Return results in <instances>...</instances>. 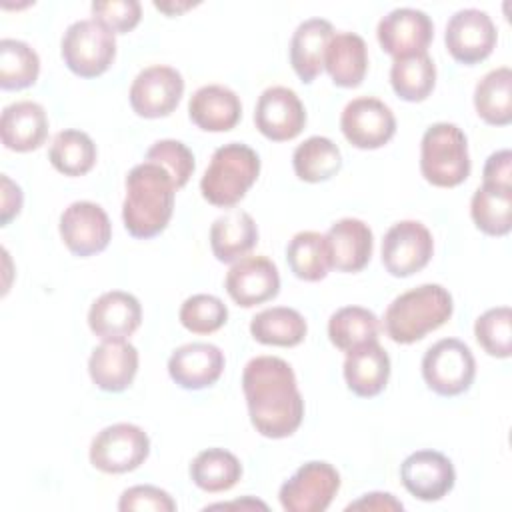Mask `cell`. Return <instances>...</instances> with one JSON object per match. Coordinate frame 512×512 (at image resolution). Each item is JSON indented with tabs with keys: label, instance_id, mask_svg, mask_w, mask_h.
I'll list each match as a JSON object with an SVG mask.
<instances>
[{
	"label": "cell",
	"instance_id": "44",
	"mask_svg": "<svg viewBox=\"0 0 512 512\" xmlns=\"http://www.w3.org/2000/svg\"><path fill=\"white\" fill-rule=\"evenodd\" d=\"M482 184L500 188H512V154L510 150H498L488 156L482 168Z\"/></svg>",
	"mask_w": 512,
	"mask_h": 512
},
{
	"label": "cell",
	"instance_id": "16",
	"mask_svg": "<svg viewBox=\"0 0 512 512\" xmlns=\"http://www.w3.org/2000/svg\"><path fill=\"white\" fill-rule=\"evenodd\" d=\"M254 124L268 140L286 142L302 132L306 110L294 90L286 86H270L258 96Z\"/></svg>",
	"mask_w": 512,
	"mask_h": 512
},
{
	"label": "cell",
	"instance_id": "42",
	"mask_svg": "<svg viewBox=\"0 0 512 512\" xmlns=\"http://www.w3.org/2000/svg\"><path fill=\"white\" fill-rule=\"evenodd\" d=\"M92 20L108 28L112 34H126L134 30L142 18V6L136 0L92 2Z\"/></svg>",
	"mask_w": 512,
	"mask_h": 512
},
{
	"label": "cell",
	"instance_id": "34",
	"mask_svg": "<svg viewBox=\"0 0 512 512\" xmlns=\"http://www.w3.org/2000/svg\"><path fill=\"white\" fill-rule=\"evenodd\" d=\"M286 262L292 274L300 280L318 282L326 278L332 266L324 234L314 230L294 234L286 246Z\"/></svg>",
	"mask_w": 512,
	"mask_h": 512
},
{
	"label": "cell",
	"instance_id": "37",
	"mask_svg": "<svg viewBox=\"0 0 512 512\" xmlns=\"http://www.w3.org/2000/svg\"><path fill=\"white\" fill-rule=\"evenodd\" d=\"M96 144L82 130H62L50 144V164L64 176H84L96 164Z\"/></svg>",
	"mask_w": 512,
	"mask_h": 512
},
{
	"label": "cell",
	"instance_id": "46",
	"mask_svg": "<svg viewBox=\"0 0 512 512\" xmlns=\"http://www.w3.org/2000/svg\"><path fill=\"white\" fill-rule=\"evenodd\" d=\"M22 208V190L18 184H14L6 174H2V216L0 224L8 226L12 218L20 214Z\"/></svg>",
	"mask_w": 512,
	"mask_h": 512
},
{
	"label": "cell",
	"instance_id": "29",
	"mask_svg": "<svg viewBox=\"0 0 512 512\" xmlns=\"http://www.w3.org/2000/svg\"><path fill=\"white\" fill-rule=\"evenodd\" d=\"M308 326L304 316L288 306H272L250 320V334L266 346L292 348L306 338Z\"/></svg>",
	"mask_w": 512,
	"mask_h": 512
},
{
	"label": "cell",
	"instance_id": "41",
	"mask_svg": "<svg viewBox=\"0 0 512 512\" xmlns=\"http://www.w3.org/2000/svg\"><path fill=\"white\" fill-rule=\"evenodd\" d=\"M146 160L156 162L162 168H166L168 174L172 176L176 188L186 186V182L190 180V176L194 174V168H196L194 154L190 152V148L184 142L172 140V138L154 142L146 152Z\"/></svg>",
	"mask_w": 512,
	"mask_h": 512
},
{
	"label": "cell",
	"instance_id": "10",
	"mask_svg": "<svg viewBox=\"0 0 512 512\" xmlns=\"http://www.w3.org/2000/svg\"><path fill=\"white\" fill-rule=\"evenodd\" d=\"M434 254L430 230L418 220H400L388 228L382 240V264L396 278L420 272Z\"/></svg>",
	"mask_w": 512,
	"mask_h": 512
},
{
	"label": "cell",
	"instance_id": "38",
	"mask_svg": "<svg viewBox=\"0 0 512 512\" xmlns=\"http://www.w3.org/2000/svg\"><path fill=\"white\" fill-rule=\"evenodd\" d=\"M40 74V58L22 40H0V88L22 90L32 86Z\"/></svg>",
	"mask_w": 512,
	"mask_h": 512
},
{
	"label": "cell",
	"instance_id": "23",
	"mask_svg": "<svg viewBox=\"0 0 512 512\" xmlns=\"http://www.w3.org/2000/svg\"><path fill=\"white\" fill-rule=\"evenodd\" d=\"M48 136L46 110L32 100L12 102L2 110L0 138L8 150L30 152L40 148Z\"/></svg>",
	"mask_w": 512,
	"mask_h": 512
},
{
	"label": "cell",
	"instance_id": "24",
	"mask_svg": "<svg viewBox=\"0 0 512 512\" xmlns=\"http://www.w3.org/2000/svg\"><path fill=\"white\" fill-rule=\"evenodd\" d=\"M190 120L206 132H228L242 116V104L234 90L222 84L198 88L188 100Z\"/></svg>",
	"mask_w": 512,
	"mask_h": 512
},
{
	"label": "cell",
	"instance_id": "20",
	"mask_svg": "<svg viewBox=\"0 0 512 512\" xmlns=\"http://www.w3.org/2000/svg\"><path fill=\"white\" fill-rule=\"evenodd\" d=\"M140 322L142 306L136 296L124 290L104 292L88 310V326L100 340H126Z\"/></svg>",
	"mask_w": 512,
	"mask_h": 512
},
{
	"label": "cell",
	"instance_id": "13",
	"mask_svg": "<svg viewBox=\"0 0 512 512\" xmlns=\"http://www.w3.org/2000/svg\"><path fill=\"white\" fill-rule=\"evenodd\" d=\"M184 94L182 74L164 64H154L138 72L130 86V106L142 118L170 116Z\"/></svg>",
	"mask_w": 512,
	"mask_h": 512
},
{
	"label": "cell",
	"instance_id": "18",
	"mask_svg": "<svg viewBox=\"0 0 512 512\" xmlns=\"http://www.w3.org/2000/svg\"><path fill=\"white\" fill-rule=\"evenodd\" d=\"M228 296L242 308L272 300L280 292V274L266 256H244L236 260L224 280Z\"/></svg>",
	"mask_w": 512,
	"mask_h": 512
},
{
	"label": "cell",
	"instance_id": "11",
	"mask_svg": "<svg viewBox=\"0 0 512 512\" xmlns=\"http://www.w3.org/2000/svg\"><path fill=\"white\" fill-rule=\"evenodd\" d=\"M496 26L492 18L478 8H464L450 16L444 32L446 50L466 66L486 60L496 46Z\"/></svg>",
	"mask_w": 512,
	"mask_h": 512
},
{
	"label": "cell",
	"instance_id": "35",
	"mask_svg": "<svg viewBox=\"0 0 512 512\" xmlns=\"http://www.w3.org/2000/svg\"><path fill=\"white\" fill-rule=\"evenodd\" d=\"M190 478L204 492H224L242 478V464L224 448H208L192 460Z\"/></svg>",
	"mask_w": 512,
	"mask_h": 512
},
{
	"label": "cell",
	"instance_id": "14",
	"mask_svg": "<svg viewBox=\"0 0 512 512\" xmlns=\"http://www.w3.org/2000/svg\"><path fill=\"white\" fill-rule=\"evenodd\" d=\"M60 236L66 248L80 258L102 252L112 238V224L102 206L78 200L60 214Z\"/></svg>",
	"mask_w": 512,
	"mask_h": 512
},
{
	"label": "cell",
	"instance_id": "43",
	"mask_svg": "<svg viewBox=\"0 0 512 512\" xmlns=\"http://www.w3.org/2000/svg\"><path fill=\"white\" fill-rule=\"evenodd\" d=\"M118 510L122 512H136V510H152V512H174L176 510V502L172 500V496L158 488V486H150V484H138L132 486L128 490L122 492L120 500H118Z\"/></svg>",
	"mask_w": 512,
	"mask_h": 512
},
{
	"label": "cell",
	"instance_id": "1",
	"mask_svg": "<svg viewBox=\"0 0 512 512\" xmlns=\"http://www.w3.org/2000/svg\"><path fill=\"white\" fill-rule=\"evenodd\" d=\"M252 426L264 438L292 436L304 418V400L292 366L278 356H256L242 372Z\"/></svg>",
	"mask_w": 512,
	"mask_h": 512
},
{
	"label": "cell",
	"instance_id": "3",
	"mask_svg": "<svg viewBox=\"0 0 512 512\" xmlns=\"http://www.w3.org/2000/svg\"><path fill=\"white\" fill-rule=\"evenodd\" d=\"M450 292L440 284H422L396 296L384 312V330L396 344H412L438 330L452 316Z\"/></svg>",
	"mask_w": 512,
	"mask_h": 512
},
{
	"label": "cell",
	"instance_id": "36",
	"mask_svg": "<svg viewBox=\"0 0 512 512\" xmlns=\"http://www.w3.org/2000/svg\"><path fill=\"white\" fill-rule=\"evenodd\" d=\"M392 90L406 102L426 100L436 84V66L434 60L424 54L398 58L390 68Z\"/></svg>",
	"mask_w": 512,
	"mask_h": 512
},
{
	"label": "cell",
	"instance_id": "25",
	"mask_svg": "<svg viewBox=\"0 0 512 512\" xmlns=\"http://www.w3.org/2000/svg\"><path fill=\"white\" fill-rule=\"evenodd\" d=\"M390 378V358L388 352L378 344V340L366 342L350 352L344 360V380L348 388L360 398L378 396Z\"/></svg>",
	"mask_w": 512,
	"mask_h": 512
},
{
	"label": "cell",
	"instance_id": "2",
	"mask_svg": "<svg viewBox=\"0 0 512 512\" xmlns=\"http://www.w3.org/2000/svg\"><path fill=\"white\" fill-rule=\"evenodd\" d=\"M176 186L166 168L144 160L126 176L122 220L130 236L148 240L164 232L174 212Z\"/></svg>",
	"mask_w": 512,
	"mask_h": 512
},
{
	"label": "cell",
	"instance_id": "31",
	"mask_svg": "<svg viewBox=\"0 0 512 512\" xmlns=\"http://www.w3.org/2000/svg\"><path fill=\"white\" fill-rule=\"evenodd\" d=\"M470 216L488 236H506L512 228V188L482 184L470 200Z\"/></svg>",
	"mask_w": 512,
	"mask_h": 512
},
{
	"label": "cell",
	"instance_id": "26",
	"mask_svg": "<svg viewBox=\"0 0 512 512\" xmlns=\"http://www.w3.org/2000/svg\"><path fill=\"white\" fill-rule=\"evenodd\" d=\"M334 28L324 18H308L298 24L290 40V64L296 76L310 84L324 68V54Z\"/></svg>",
	"mask_w": 512,
	"mask_h": 512
},
{
	"label": "cell",
	"instance_id": "5",
	"mask_svg": "<svg viewBox=\"0 0 512 512\" xmlns=\"http://www.w3.org/2000/svg\"><path fill=\"white\" fill-rule=\"evenodd\" d=\"M420 172L432 186L454 188L470 176L466 134L450 122L426 128L420 142Z\"/></svg>",
	"mask_w": 512,
	"mask_h": 512
},
{
	"label": "cell",
	"instance_id": "45",
	"mask_svg": "<svg viewBox=\"0 0 512 512\" xmlns=\"http://www.w3.org/2000/svg\"><path fill=\"white\" fill-rule=\"evenodd\" d=\"M402 508L404 504L396 500L390 492H370L346 506V510H374V512H396Z\"/></svg>",
	"mask_w": 512,
	"mask_h": 512
},
{
	"label": "cell",
	"instance_id": "48",
	"mask_svg": "<svg viewBox=\"0 0 512 512\" xmlns=\"http://www.w3.org/2000/svg\"><path fill=\"white\" fill-rule=\"evenodd\" d=\"M232 506H240V508H262L266 510L264 502L258 500H246V502H230V504H212L210 508H232Z\"/></svg>",
	"mask_w": 512,
	"mask_h": 512
},
{
	"label": "cell",
	"instance_id": "32",
	"mask_svg": "<svg viewBox=\"0 0 512 512\" xmlns=\"http://www.w3.org/2000/svg\"><path fill=\"white\" fill-rule=\"evenodd\" d=\"M378 332V316L362 306L338 308L328 320V338L342 352H350L366 342L378 340Z\"/></svg>",
	"mask_w": 512,
	"mask_h": 512
},
{
	"label": "cell",
	"instance_id": "39",
	"mask_svg": "<svg viewBox=\"0 0 512 512\" xmlns=\"http://www.w3.org/2000/svg\"><path fill=\"white\" fill-rule=\"evenodd\" d=\"M474 336L486 354L508 358L512 354V312L508 306L490 308L476 318Z\"/></svg>",
	"mask_w": 512,
	"mask_h": 512
},
{
	"label": "cell",
	"instance_id": "7",
	"mask_svg": "<svg viewBox=\"0 0 512 512\" xmlns=\"http://www.w3.org/2000/svg\"><path fill=\"white\" fill-rule=\"evenodd\" d=\"M476 376L472 350L458 338H442L432 344L422 358V378L440 396L466 392Z\"/></svg>",
	"mask_w": 512,
	"mask_h": 512
},
{
	"label": "cell",
	"instance_id": "40",
	"mask_svg": "<svg viewBox=\"0 0 512 512\" xmlns=\"http://www.w3.org/2000/svg\"><path fill=\"white\" fill-rule=\"evenodd\" d=\"M178 318L192 334H212L226 324L228 308L218 296L194 294L182 302Z\"/></svg>",
	"mask_w": 512,
	"mask_h": 512
},
{
	"label": "cell",
	"instance_id": "27",
	"mask_svg": "<svg viewBox=\"0 0 512 512\" xmlns=\"http://www.w3.org/2000/svg\"><path fill=\"white\" fill-rule=\"evenodd\" d=\"M324 68L336 86H360L368 70V48L364 38L354 32L334 34L324 54Z\"/></svg>",
	"mask_w": 512,
	"mask_h": 512
},
{
	"label": "cell",
	"instance_id": "9",
	"mask_svg": "<svg viewBox=\"0 0 512 512\" xmlns=\"http://www.w3.org/2000/svg\"><path fill=\"white\" fill-rule=\"evenodd\" d=\"M338 488V470L324 460H310L280 486L278 498L286 512H324Z\"/></svg>",
	"mask_w": 512,
	"mask_h": 512
},
{
	"label": "cell",
	"instance_id": "22",
	"mask_svg": "<svg viewBox=\"0 0 512 512\" xmlns=\"http://www.w3.org/2000/svg\"><path fill=\"white\" fill-rule=\"evenodd\" d=\"M330 266L338 272H360L366 268L374 248V236L366 222L358 218H342L324 234Z\"/></svg>",
	"mask_w": 512,
	"mask_h": 512
},
{
	"label": "cell",
	"instance_id": "33",
	"mask_svg": "<svg viewBox=\"0 0 512 512\" xmlns=\"http://www.w3.org/2000/svg\"><path fill=\"white\" fill-rule=\"evenodd\" d=\"M292 166L300 180L316 184L330 180L342 166L340 148L326 136H310L296 146Z\"/></svg>",
	"mask_w": 512,
	"mask_h": 512
},
{
	"label": "cell",
	"instance_id": "28",
	"mask_svg": "<svg viewBox=\"0 0 512 512\" xmlns=\"http://www.w3.org/2000/svg\"><path fill=\"white\" fill-rule=\"evenodd\" d=\"M258 242L254 218L244 210H230L218 216L210 226V248L218 262H236L244 258Z\"/></svg>",
	"mask_w": 512,
	"mask_h": 512
},
{
	"label": "cell",
	"instance_id": "8",
	"mask_svg": "<svg viewBox=\"0 0 512 512\" xmlns=\"http://www.w3.org/2000/svg\"><path fill=\"white\" fill-rule=\"evenodd\" d=\"M150 454L148 434L128 422L102 428L90 444V464L106 474L136 470Z\"/></svg>",
	"mask_w": 512,
	"mask_h": 512
},
{
	"label": "cell",
	"instance_id": "17",
	"mask_svg": "<svg viewBox=\"0 0 512 512\" xmlns=\"http://www.w3.org/2000/svg\"><path fill=\"white\" fill-rule=\"evenodd\" d=\"M404 488L424 502L444 498L456 482V470L448 456L438 450H416L400 466Z\"/></svg>",
	"mask_w": 512,
	"mask_h": 512
},
{
	"label": "cell",
	"instance_id": "30",
	"mask_svg": "<svg viewBox=\"0 0 512 512\" xmlns=\"http://www.w3.org/2000/svg\"><path fill=\"white\" fill-rule=\"evenodd\" d=\"M476 114L490 126L512 122V70L500 66L484 74L474 88Z\"/></svg>",
	"mask_w": 512,
	"mask_h": 512
},
{
	"label": "cell",
	"instance_id": "6",
	"mask_svg": "<svg viewBox=\"0 0 512 512\" xmlns=\"http://www.w3.org/2000/svg\"><path fill=\"white\" fill-rule=\"evenodd\" d=\"M60 54L70 72L80 78H96L112 66L116 38L96 20H76L62 36Z\"/></svg>",
	"mask_w": 512,
	"mask_h": 512
},
{
	"label": "cell",
	"instance_id": "4",
	"mask_svg": "<svg viewBox=\"0 0 512 512\" xmlns=\"http://www.w3.org/2000/svg\"><path fill=\"white\" fill-rule=\"evenodd\" d=\"M258 174V154L242 142H228L214 150L210 164L200 180V192L210 204L218 208H230L246 196Z\"/></svg>",
	"mask_w": 512,
	"mask_h": 512
},
{
	"label": "cell",
	"instance_id": "12",
	"mask_svg": "<svg viewBox=\"0 0 512 512\" xmlns=\"http://www.w3.org/2000/svg\"><path fill=\"white\" fill-rule=\"evenodd\" d=\"M344 138L360 150H376L388 144L396 132V118L382 100L360 96L350 100L340 116Z\"/></svg>",
	"mask_w": 512,
	"mask_h": 512
},
{
	"label": "cell",
	"instance_id": "15",
	"mask_svg": "<svg viewBox=\"0 0 512 512\" xmlns=\"http://www.w3.org/2000/svg\"><path fill=\"white\" fill-rule=\"evenodd\" d=\"M378 42L394 60L424 54L434 38V24L430 16L416 8H394L376 28Z\"/></svg>",
	"mask_w": 512,
	"mask_h": 512
},
{
	"label": "cell",
	"instance_id": "21",
	"mask_svg": "<svg viewBox=\"0 0 512 512\" xmlns=\"http://www.w3.org/2000/svg\"><path fill=\"white\" fill-rule=\"evenodd\" d=\"M138 372V350L126 340H102L88 358V374L104 392L126 390Z\"/></svg>",
	"mask_w": 512,
	"mask_h": 512
},
{
	"label": "cell",
	"instance_id": "19",
	"mask_svg": "<svg viewBox=\"0 0 512 512\" xmlns=\"http://www.w3.org/2000/svg\"><path fill=\"white\" fill-rule=\"evenodd\" d=\"M224 352L208 342H190L168 358L170 378L184 390H202L218 382L224 372Z\"/></svg>",
	"mask_w": 512,
	"mask_h": 512
},
{
	"label": "cell",
	"instance_id": "47",
	"mask_svg": "<svg viewBox=\"0 0 512 512\" xmlns=\"http://www.w3.org/2000/svg\"><path fill=\"white\" fill-rule=\"evenodd\" d=\"M192 6H194V4H190V2H184V4H174V2H170V4H162V2H154V8H158V10H162V12L170 14V16L180 14V12H184V10L192 8Z\"/></svg>",
	"mask_w": 512,
	"mask_h": 512
}]
</instances>
